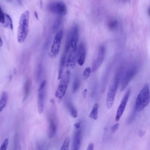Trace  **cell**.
<instances>
[{
    "label": "cell",
    "mask_w": 150,
    "mask_h": 150,
    "mask_svg": "<svg viewBox=\"0 0 150 150\" xmlns=\"http://www.w3.org/2000/svg\"><path fill=\"white\" fill-rule=\"evenodd\" d=\"M62 21L61 17L57 18L55 21L52 28V30L53 33L56 32L59 28Z\"/></svg>",
    "instance_id": "21"
},
{
    "label": "cell",
    "mask_w": 150,
    "mask_h": 150,
    "mask_svg": "<svg viewBox=\"0 0 150 150\" xmlns=\"http://www.w3.org/2000/svg\"><path fill=\"white\" fill-rule=\"evenodd\" d=\"M145 131L141 130L139 131L138 133V135L140 137H142L144 136L145 134Z\"/></svg>",
    "instance_id": "33"
},
{
    "label": "cell",
    "mask_w": 150,
    "mask_h": 150,
    "mask_svg": "<svg viewBox=\"0 0 150 150\" xmlns=\"http://www.w3.org/2000/svg\"><path fill=\"white\" fill-rule=\"evenodd\" d=\"M5 13L0 6V22L4 24L5 21Z\"/></svg>",
    "instance_id": "28"
},
{
    "label": "cell",
    "mask_w": 150,
    "mask_h": 150,
    "mask_svg": "<svg viewBox=\"0 0 150 150\" xmlns=\"http://www.w3.org/2000/svg\"><path fill=\"white\" fill-rule=\"evenodd\" d=\"M94 145L93 143L90 144L88 146L87 150H93V149Z\"/></svg>",
    "instance_id": "32"
},
{
    "label": "cell",
    "mask_w": 150,
    "mask_h": 150,
    "mask_svg": "<svg viewBox=\"0 0 150 150\" xmlns=\"http://www.w3.org/2000/svg\"><path fill=\"white\" fill-rule=\"evenodd\" d=\"M87 92V89H86L84 90V91H83V95L84 98H86V95Z\"/></svg>",
    "instance_id": "35"
},
{
    "label": "cell",
    "mask_w": 150,
    "mask_h": 150,
    "mask_svg": "<svg viewBox=\"0 0 150 150\" xmlns=\"http://www.w3.org/2000/svg\"><path fill=\"white\" fill-rule=\"evenodd\" d=\"M66 53L65 52L63 54L60 58L58 76L59 80L61 79L62 77V74L64 67L66 62Z\"/></svg>",
    "instance_id": "16"
},
{
    "label": "cell",
    "mask_w": 150,
    "mask_h": 150,
    "mask_svg": "<svg viewBox=\"0 0 150 150\" xmlns=\"http://www.w3.org/2000/svg\"><path fill=\"white\" fill-rule=\"evenodd\" d=\"M63 34V31L61 30L55 36L51 50V54L53 57H56L59 52Z\"/></svg>",
    "instance_id": "6"
},
{
    "label": "cell",
    "mask_w": 150,
    "mask_h": 150,
    "mask_svg": "<svg viewBox=\"0 0 150 150\" xmlns=\"http://www.w3.org/2000/svg\"><path fill=\"white\" fill-rule=\"evenodd\" d=\"M57 128V125L55 121L52 118L50 119L48 131V137L49 138H52L55 135Z\"/></svg>",
    "instance_id": "15"
},
{
    "label": "cell",
    "mask_w": 150,
    "mask_h": 150,
    "mask_svg": "<svg viewBox=\"0 0 150 150\" xmlns=\"http://www.w3.org/2000/svg\"><path fill=\"white\" fill-rule=\"evenodd\" d=\"M70 144V139L69 137H67L65 139L61 147V150H68Z\"/></svg>",
    "instance_id": "24"
},
{
    "label": "cell",
    "mask_w": 150,
    "mask_h": 150,
    "mask_svg": "<svg viewBox=\"0 0 150 150\" xmlns=\"http://www.w3.org/2000/svg\"><path fill=\"white\" fill-rule=\"evenodd\" d=\"M119 126V124L117 123L115 124L111 128L112 131L114 133L118 129Z\"/></svg>",
    "instance_id": "31"
},
{
    "label": "cell",
    "mask_w": 150,
    "mask_h": 150,
    "mask_svg": "<svg viewBox=\"0 0 150 150\" xmlns=\"http://www.w3.org/2000/svg\"><path fill=\"white\" fill-rule=\"evenodd\" d=\"M91 72V69L89 67H87L85 69L83 73V77L84 79H86L89 77Z\"/></svg>",
    "instance_id": "26"
},
{
    "label": "cell",
    "mask_w": 150,
    "mask_h": 150,
    "mask_svg": "<svg viewBox=\"0 0 150 150\" xmlns=\"http://www.w3.org/2000/svg\"><path fill=\"white\" fill-rule=\"evenodd\" d=\"M8 95L6 92L2 93L0 99V112L5 106L7 100Z\"/></svg>",
    "instance_id": "18"
},
{
    "label": "cell",
    "mask_w": 150,
    "mask_h": 150,
    "mask_svg": "<svg viewBox=\"0 0 150 150\" xmlns=\"http://www.w3.org/2000/svg\"><path fill=\"white\" fill-rule=\"evenodd\" d=\"M77 55L78 63L79 65L82 66L84 62L86 56V48L83 43L80 44Z\"/></svg>",
    "instance_id": "12"
},
{
    "label": "cell",
    "mask_w": 150,
    "mask_h": 150,
    "mask_svg": "<svg viewBox=\"0 0 150 150\" xmlns=\"http://www.w3.org/2000/svg\"><path fill=\"white\" fill-rule=\"evenodd\" d=\"M4 20V24H5V25L9 27L11 29H13V25L12 19L8 14L5 13Z\"/></svg>",
    "instance_id": "22"
},
{
    "label": "cell",
    "mask_w": 150,
    "mask_h": 150,
    "mask_svg": "<svg viewBox=\"0 0 150 150\" xmlns=\"http://www.w3.org/2000/svg\"><path fill=\"white\" fill-rule=\"evenodd\" d=\"M117 25V22L115 21H114L111 22L110 23H109V27L110 29H114L116 27Z\"/></svg>",
    "instance_id": "30"
},
{
    "label": "cell",
    "mask_w": 150,
    "mask_h": 150,
    "mask_svg": "<svg viewBox=\"0 0 150 150\" xmlns=\"http://www.w3.org/2000/svg\"><path fill=\"white\" fill-rule=\"evenodd\" d=\"M69 31L71 35V47L72 50L76 51L79 35L78 26L76 25H73Z\"/></svg>",
    "instance_id": "11"
},
{
    "label": "cell",
    "mask_w": 150,
    "mask_h": 150,
    "mask_svg": "<svg viewBox=\"0 0 150 150\" xmlns=\"http://www.w3.org/2000/svg\"><path fill=\"white\" fill-rule=\"evenodd\" d=\"M105 52V47L102 46L99 48L96 59L93 65L92 70L93 71L97 70L102 64L104 58Z\"/></svg>",
    "instance_id": "10"
},
{
    "label": "cell",
    "mask_w": 150,
    "mask_h": 150,
    "mask_svg": "<svg viewBox=\"0 0 150 150\" xmlns=\"http://www.w3.org/2000/svg\"><path fill=\"white\" fill-rule=\"evenodd\" d=\"M34 15H35V16L36 18L37 19H38V14H37V12L36 11H35Z\"/></svg>",
    "instance_id": "36"
},
{
    "label": "cell",
    "mask_w": 150,
    "mask_h": 150,
    "mask_svg": "<svg viewBox=\"0 0 150 150\" xmlns=\"http://www.w3.org/2000/svg\"><path fill=\"white\" fill-rule=\"evenodd\" d=\"M120 75V71L116 72L109 87L106 98V105L108 109H110L112 107Z\"/></svg>",
    "instance_id": "3"
},
{
    "label": "cell",
    "mask_w": 150,
    "mask_h": 150,
    "mask_svg": "<svg viewBox=\"0 0 150 150\" xmlns=\"http://www.w3.org/2000/svg\"><path fill=\"white\" fill-rule=\"evenodd\" d=\"M76 130L74 132L73 142V150H78L79 149L81 141V130L80 128L76 129Z\"/></svg>",
    "instance_id": "13"
},
{
    "label": "cell",
    "mask_w": 150,
    "mask_h": 150,
    "mask_svg": "<svg viewBox=\"0 0 150 150\" xmlns=\"http://www.w3.org/2000/svg\"><path fill=\"white\" fill-rule=\"evenodd\" d=\"M42 72V67L41 64H40L38 67L37 73V77L38 79H39L41 77Z\"/></svg>",
    "instance_id": "29"
},
{
    "label": "cell",
    "mask_w": 150,
    "mask_h": 150,
    "mask_svg": "<svg viewBox=\"0 0 150 150\" xmlns=\"http://www.w3.org/2000/svg\"><path fill=\"white\" fill-rule=\"evenodd\" d=\"M69 109L70 114L74 118H76L78 115V113L76 109L72 105H69Z\"/></svg>",
    "instance_id": "25"
},
{
    "label": "cell",
    "mask_w": 150,
    "mask_h": 150,
    "mask_svg": "<svg viewBox=\"0 0 150 150\" xmlns=\"http://www.w3.org/2000/svg\"><path fill=\"white\" fill-rule=\"evenodd\" d=\"M136 69L134 67L129 69L125 74L122 81L121 91H123L135 76Z\"/></svg>",
    "instance_id": "9"
},
{
    "label": "cell",
    "mask_w": 150,
    "mask_h": 150,
    "mask_svg": "<svg viewBox=\"0 0 150 150\" xmlns=\"http://www.w3.org/2000/svg\"><path fill=\"white\" fill-rule=\"evenodd\" d=\"M30 13L28 11L23 13L20 16L17 34V40L19 43L23 42L25 40L29 30Z\"/></svg>",
    "instance_id": "1"
},
{
    "label": "cell",
    "mask_w": 150,
    "mask_h": 150,
    "mask_svg": "<svg viewBox=\"0 0 150 150\" xmlns=\"http://www.w3.org/2000/svg\"><path fill=\"white\" fill-rule=\"evenodd\" d=\"M40 7H42V0H40Z\"/></svg>",
    "instance_id": "38"
},
{
    "label": "cell",
    "mask_w": 150,
    "mask_h": 150,
    "mask_svg": "<svg viewBox=\"0 0 150 150\" xmlns=\"http://www.w3.org/2000/svg\"><path fill=\"white\" fill-rule=\"evenodd\" d=\"M130 90L129 89L125 93L117 109L115 116V120L118 121L122 115L129 99Z\"/></svg>",
    "instance_id": "8"
},
{
    "label": "cell",
    "mask_w": 150,
    "mask_h": 150,
    "mask_svg": "<svg viewBox=\"0 0 150 150\" xmlns=\"http://www.w3.org/2000/svg\"><path fill=\"white\" fill-rule=\"evenodd\" d=\"M75 129H78L80 127V124L79 122H76L74 125Z\"/></svg>",
    "instance_id": "34"
},
{
    "label": "cell",
    "mask_w": 150,
    "mask_h": 150,
    "mask_svg": "<svg viewBox=\"0 0 150 150\" xmlns=\"http://www.w3.org/2000/svg\"><path fill=\"white\" fill-rule=\"evenodd\" d=\"M80 84V81L78 77L76 76L74 79L73 83L72 92L75 93L79 88Z\"/></svg>",
    "instance_id": "23"
},
{
    "label": "cell",
    "mask_w": 150,
    "mask_h": 150,
    "mask_svg": "<svg viewBox=\"0 0 150 150\" xmlns=\"http://www.w3.org/2000/svg\"><path fill=\"white\" fill-rule=\"evenodd\" d=\"M46 81L44 80L41 83L38 90V112L41 114L44 109V103Z\"/></svg>",
    "instance_id": "7"
},
{
    "label": "cell",
    "mask_w": 150,
    "mask_h": 150,
    "mask_svg": "<svg viewBox=\"0 0 150 150\" xmlns=\"http://www.w3.org/2000/svg\"><path fill=\"white\" fill-rule=\"evenodd\" d=\"M31 82L30 80L28 79L25 82L24 88L23 100H25L29 96L31 86Z\"/></svg>",
    "instance_id": "17"
},
{
    "label": "cell",
    "mask_w": 150,
    "mask_h": 150,
    "mask_svg": "<svg viewBox=\"0 0 150 150\" xmlns=\"http://www.w3.org/2000/svg\"><path fill=\"white\" fill-rule=\"evenodd\" d=\"M8 2H11L13 0H6Z\"/></svg>",
    "instance_id": "39"
},
{
    "label": "cell",
    "mask_w": 150,
    "mask_h": 150,
    "mask_svg": "<svg viewBox=\"0 0 150 150\" xmlns=\"http://www.w3.org/2000/svg\"><path fill=\"white\" fill-rule=\"evenodd\" d=\"M77 54L76 51H74L72 50L71 52L67 61V68L72 69L74 68L75 65Z\"/></svg>",
    "instance_id": "14"
},
{
    "label": "cell",
    "mask_w": 150,
    "mask_h": 150,
    "mask_svg": "<svg viewBox=\"0 0 150 150\" xmlns=\"http://www.w3.org/2000/svg\"><path fill=\"white\" fill-rule=\"evenodd\" d=\"M8 139H6L3 141L1 146L0 147V150H6L7 148L8 143Z\"/></svg>",
    "instance_id": "27"
},
{
    "label": "cell",
    "mask_w": 150,
    "mask_h": 150,
    "mask_svg": "<svg viewBox=\"0 0 150 150\" xmlns=\"http://www.w3.org/2000/svg\"><path fill=\"white\" fill-rule=\"evenodd\" d=\"M3 42L1 38L0 37V47L2 45Z\"/></svg>",
    "instance_id": "37"
},
{
    "label": "cell",
    "mask_w": 150,
    "mask_h": 150,
    "mask_svg": "<svg viewBox=\"0 0 150 150\" xmlns=\"http://www.w3.org/2000/svg\"><path fill=\"white\" fill-rule=\"evenodd\" d=\"M51 12L59 16H64L67 13V8L65 4L62 1L57 0L50 3L48 6Z\"/></svg>",
    "instance_id": "5"
},
{
    "label": "cell",
    "mask_w": 150,
    "mask_h": 150,
    "mask_svg": "<svg viewBox=\"0 0 150 150\" xmlns=\"http://www.w3.org/2000/svg\"><path fill=\"white\" fill-rule=\"evenodd\" d=\"M70 74V70H67L62 77L55 92V97L59 100L61 99L65 94L69 83Z\"/></svg>",
    "instance_id": "4"
},
{
    "label": "cell",
    "mask_w": 150,
    "mask_h": 150,
    "mask_svg": "<svg viewBox=\"0 0 150 150\" xmlns=\"http://www.w3.org/2000/svg\"><path fill=\"white\" fill-rule=\"evenodd\" d=\"M71 47V35L69 31L68 32L66 40L65 51L66 53L68 52Z\"/></svg>",
    "instance_id": "20"
},
{
    "label": "cell",
    "mask_w": 150,
    "mask_h": 150,
    "mask_svg": "<svg viewBox=\"0 0 150 150\" xmlns=\"http://www.w3.org/2000/svg\"><path fill=\"white\" fill-rule=\"evenodd\" d=\"M98 106V105L97 103H96L94 105L89 115V117L95 120L97 119Z\"/></svg>",
    "instance_id": "19"
},
{
    "label": "cell",
    "mask_w": 150,
    "mask_h": 150,
    "mask_svg": "<svg viewBox=\"0 0 150 150\" xmlns=\"http://www.w3.org/2000/svg\"><path fill=\"white\" fill-rule=\"evenodd\" d=\"M150 101L149 85L145 84L136 99L135 110L137 112L142 111L148 104Z\"/></svg>",
    "instance_id": "2"
}]
</instances>
